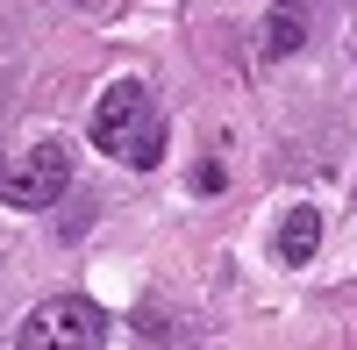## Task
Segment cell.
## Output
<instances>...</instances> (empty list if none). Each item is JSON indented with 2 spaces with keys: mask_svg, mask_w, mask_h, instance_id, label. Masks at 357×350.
<instances>
[{
  "mask_svg": "<svg viewBox=\"0 0 357 350\" xmlns=\"http://www.w3.org/2000/svg\"><path fill=\"white\" fill-rule=\"evenodd\" d=\"M143 114H151V86H143V79H114L107 93L93 100V143L107 158H122V143L143 129Z\"/></svg>",
  "mask_w": 357,
  "mask_h": 350,
  "instance_id": "3957f363",
  "label": "cell"
},
{
  "mask_svg": "<svg viewBox=\"0 0 357 350\" xmlns=\"http://www.w3.org/2000/svg\"><path fill=\"white\" fill-rule=\"evenodd\" d=\"M122 158H129L136 172H158V158H165V122H158V114H143V129L122 143Z\"/></svg>",
  "mask_w": 357,
  "mask_h": 350,
  "instance_id": "8992f818",
  "label": "cell"
},
{
  "mask_svg": "<svg viewBox=\"0 0 357 350\" xmlns=\"http://www.w3.org/2000/svg\"><path fill=\"white\" fill-rule=\"evenodd\" d=\"M314 250H321V208H293L279 229V257L301 272V265H314Z\"/></svg>",
  "mask_w": 357,
  "mask_h": 350,
  "instance_id": "5b68a950",
  "label": "cell"
},
{
  "mask_svg": "<svg viewBox=\"0 0 357 350\" xmlns=\"http://www.w3.org/2000/svg\"><path fill=\"white\" fill-rule=\"evenodd\" d=\"M107 343V314L79 294H57L43 307H29V322L15 336V350H100Z\"/></svg>",
  "mask_w": 357,
  "mask_h": 350,
  "instance_id": "6da1fadb",
  "label": "cell"
},
{
  "mask_svg": "<svg viewBox=\"0 0 357 350\" xmlns=\"http://www.w3.org/2000/svg\"><path fill=\"white\" fill-rule=\"evenodd\" d=\"M65 186H72V151L65 143H36L29 158H15L8 172H0V193H8V208H22V215L57 208Z\"/></svg>",
  "mask_w": 357,
  "mask_h": 350,
  "instance_id": "7a4b0ae2",
  "label": "cell"
},
{
  "mask_svg": "<svg viewBox=\"0 0 357 350\" xmlns=\"http://www.w3.org/2000/svg\"><path fill=\"white\" fill-rule=\"evenodd\" d=\"M307 36H314L307 0H272V15H264V36H257V50H264V65H286V57H301V50H307Z\"/></svg>",
  "mask_w": 357,
  "mask_h": 350,
  "instance_id": "277c9868",
  "label": "cell"
}]
</instances>
